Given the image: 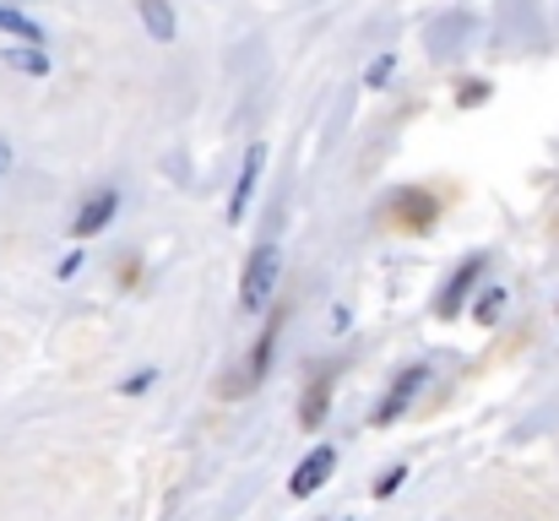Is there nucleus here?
Segmentation results:
<instances>
[{"mask_svg": "<svg viewBox=\"0 0 559 521\" xmlns=\"http://www.w3.org/2000/svg\"><path fill=\"white\" fill-rule=\"evenodd\" d=\"M115 212H120V196H115V190H93V196L82 201V212L71 217V234H76V239H87V234H104Z\"/></svg>", "mask_w": 559, "mask_h": 521, "instance_id": "6e6552de", "label": "nucleus"}, {"mask_svg": "<svg viewBox=\"0 0 559 521\" xmlns=\"http://www.w3.org/2000/svg\"><path fill=\"white\" fill-rule=\"evenodd\" d=\"M402 478H407V467H391V473H385V478L374 484V500H385V495H396V489H402Z\"/></svg>", "mask_w": 559, "mask_h": 521, "instance_id": "dca6fc26", "label": "nucleus"}, {"mask_svg": "<svg viewBox=\"0 0 559 521\" xmlns=\"http://www.w3.org/2000/svg\"><path fill=\"white\" fill-rule=\"evenodd\" d=\"M478 104H489V82H462L456 109H478Z\"/></svg>", "mask_w": 559, "mask_h": 521, "instance_id": "4468645a", "label": "nucleus"}, {"mask_svg": "<svg viewBox=\"0 0 559 521\" xmlns=\"http://www.w3.org/2000/svg\"><path fill=\"white\" fill-rule=\"evenodd\" d=\"M500 316H506V288H484L478 305H473V321H478V327H495Z\"/></svg>", "mask_w": 559, "mask_h": 521, "instance_id": "f8f14e48", "label": "nucleus"}, {"mask_svg": "<svg viewBox=\"0 0 559 521\" xmlns=\"http://www.w3.org/2000/svg\"><path fill=\"white\" fill-rule=\"evenodd\" d=\"M5 66H16V71H27V76H44V71H49L44 49H5Z\"/></svg>", "mask_w": 559, "mask_h": 521, "instance_id": "ddd939ff", "label": "nucleus"}, {"mask_svg": "<svg viewBox=\"0 0 559 521\" xmlns=\"http://www.w3.org/2000/svg\"><path fill=\"white\" fill-rule=\"evenodd\" d=\"M385 212H391L402 228H435V217H440V201H435L429 190H396Z\"/></svg>", "mask_w": 559, "mask_h": 521, "instance_id": "0eeeda50", "label": "nucleus"}, {"mask_svg": "<svg viewBox=\"0 0 559 521\" xmlns=\"http://www.w3.org/2000/svg\"><path fill=\"white\" fill-rule=\"evenodd\" d=\"M391 71H396V60H391V55H380L370 71H365V82H370V87H385V82H391Z\"/></svg>", "mask_w": 559, "mask_h": 521, "instance_id": "2eb2a0df", "label": "nucleus"}, {"mask_svg": "<svg viewBox=\"0 0 559 521\" xmlns=\"http://www.w3.org/2000/svg\"><path fill=\"white\" fill-rule=\"evenodd\" d=\"M261 169H266V142H250V153H245V164H239V179H234V196H228V223L245 217V206H250V196H255V185H261Z\"/></svg>", "mask_w": 559, "mask_h": 521, "instance_id": "423d86ee", "label": "nucleus"}, {"mask_svg": "<svg viewBox=\"0 0 559 521\" xmlns=\"http://www.w3.org/2000/svg\"><path fill=\"white\" fill-rule=\"evenodd\" d=\"M478 277H484V256H467V261H462V267L451 272V283L440 288V299H435V316H440V321H456Z\"/></svg>", "mask_w": 559, "mask_h": 521, "instance_id": "20e7f679", "label": "nucleus"}, {"mask_svg": "<svg viewBox=\"0 0 559 521\" xmlns=\"http://www.w3.org/2000/svg\"><path fill=\"white\" fill-rule=\"evenodd\" d=\"M147 386H153V369H142V375H131V380H126L120 391H126V396H142Z\"/></svg>", "mask_w": 559, "mask_h": 521, "instance_id": "f3484780", "label": "nucleus"}, {"mask_svg": "<svg viewBox=\"0 0 559 521\" xmlns=\"http://www.w3.org/2000/svg\"><path fill=\"white\" fill-rule=\"evenodd\" d=\"M424 391H429V369H424V364H407V369H402V375L391 380V391H385V402L374 407V429H385V424H396V418H402V413H407V407H413V402L424 396Z\"/></svg>", "mask_w": 559, "mask_h": 521, "instance_id": "f03ea898", "label": "nucleus"}, {"mask_svg": "<svg viewBox=\"0 0 559 521\" xmlns=\"http://www.w3.org/2000/svg\"><path fill=\"white\" fill-rule=\"evenodd\" d=\"M11 169V147H5V142H0V174Z\"/></svg>", "mask_w": 559, "mask_h": 521, "instance_id": "a211bd4d", "label": "nucleus"}, {"mask_svg": "<svg viewBox=\"0 0 559 521\" xmlns=\"http://www.w3.org/2000/svg\"><path fill=\"white\" fill-rule=\"evenodd\" d=\"M136 11H142V27L153 44H175V5L169 0H136Z\"/></svg>", "mask_w": 559, "mask_h": 521, "instance_id": "1a4fd4ad", "label": "nucleus"}, {"mask_svg": "<svg viewBox=\"0 0 559 521\" xmlns=\"http://www.w3.org/2000/svg\"><path fill=\"white\" fill-rule=\"evenodd\" d=\"M326 402H332V375L321 369V375L310 380V391H305V407H299V424H305V429H321V424H326Z\"/></svg>", "mask_w": 559, "mask_h": 521, "instance_id": "9d476101", "label": "nucleus"}, {"mask_svg": "<svg viewBox=\"0 0 559 521\" xmlns=\"http://www.w3.org/2000/svg\"><path fill=\"white\" fill-rule=\"evenodd\" d=\"M277 332H283V310H272V321H266L261 343H255V353H250V364L239 369V380L228 386V396H245L250 386H261V375H266V364H272V353H277Z\"/></svg>", "mask_w": 559, "mask_h": 521, "instance_id": "39448f33", "label": "nucleus"}, {"mask_svg": "<svg viewBox=\"0 0 559 521\" xmlns=\"http://www.w3.org/2000/svg\"><path fill=\"white\" fill-rule=\"evenodd\" d=\"M337 473V446H316L299 467H294V478H288V495L294 500H310V495H321L326 489V478Z\"/></svg>", "mask_w": 559, "mask_h": 521, "instance_id": "7ed1b4c3", "label": "nucleus"}, {"mask_svg": "<svg viewBox=\"0 0 559 521\" xmlns=\"http://www.w3.org/2000/svg\"><path fill=\"white\" fill-rule=\"evenodd\" d=\"M0 33H5V38H22V44H33V49L44 44V27H38L33 16H22L16 5H5V0H0Z\"/></svg>", "mask_w": 559, "mask_h": 521, "instance_id": "9b49d317", "label": "nucleus"}, {"mask_svg": "<svg viewBox=\"0 0 559 521\" xmlns=\"http://www.w3.org/2000/svg\"><path fill=\"white\" fill-rule=\"evenodd\" d=\"M277 277H283V250L266 239V245H255V250L245 256V272H239V310H245V316L266 310Z\"/></svg>", "mask_w": 559, "mask_h": 521, "instance_id": "f257e3e1", "label": "nucleus"}]
</instances>
